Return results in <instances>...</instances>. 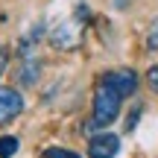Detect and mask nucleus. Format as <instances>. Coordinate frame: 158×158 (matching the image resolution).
Instances as JSON below:
<instances>
[{
	"label": "nucleus",
	"mask_w": 158,
	"mask_h": 158,
	"mask_svg": "<svg viewBox=\"0 0 158 158\" xmlns=\"http://www.w3.org/2000/svg\"><path fill=\"white\" fill-rule=\"evenodd\" d=\"M120 102H123V94L108 82L106 76H100L94 88V117H91L88 129H102V126H111L120 114Z\"/></svg>",
	"instance_id": "nucleus-1"
},
{
	"label": "nucleus",
	"mask_w": 158,
	"mask_h": 158,
	"mask_svg": "<svg viewBox=\"0 0 158 158\" xmlns=\"http://www.w3.org/2000/svg\"><path fill=\"white\" fill-rule=\"evenodd\" d=\"M50 44L56 50H76L82 44V21L79 18H68V21L56 23L50 32Z\"/></svg>",
	"instance_id": "nucleus-2"
},
{
	"label": "nucleus",
	"mask_w": 158,
	"mask_h": 158,
	"mask_svg": "<svg viewBox=\"0 0 158 158\" xmlns=\"http://www.w3.org/2000/svg\"><path fill=\"white\" fill-rule=\"evenodd\" d=\"M120 152V138L111 132H100L88 141V155L91 158H114Z\"/></svg>",
	"instance_id": "nucleus-3"
},
{
	"label": "nucleus",
	"mask_w": 158,
	"mask_h": 158,
	"mask_svg": "<svg viewBox=\"0 0 158 158\" xmlns=\"http://www.w3.org/2000/svg\"><path fill=\"white\" fill-rule=\"evenodd\" d=\"M21 111H23V97L15 88H0V126L15 120Z\"/></svg>",
	"instance_id": "nucleus-4"
},
{
	"label": "nucleus",
	"mask_w": 158,
	"mask_h": 158,
	"mask_svg": "<svg viewBox=\"0 0 158 158\" xmlns=\"http://www.w3.org/2000/svg\"><path fill=\"white\" fill-rule=\"evenodd\" d=\"M106 79L123 97H129V94H135V91H138V73H135V70H111V73H106Z\"/></svg>",
	"instance_id": "nucleus-5"
},
{
	"label": "nucleus",
	"mask_w": 158,
	"mask_h": 158,
	"mask_svg": "<svg viewBox=\"0 0 158 158\" xmlns=\"http://www.w3.org/2000/svg\"><path fill=\"white\" fill-rule=\"evenodd\" d=\"M23 62H27V64H23L21 82H23V85H32V82H35V76H38V70H41V64H38V62H32V59H23Z\"/></svg>",
	"instance_id": "nucleus-6"
},
{
	"label": "nucleus",
	"mask_w": 158,
	"mask_h": 158,
	"mask_svg": "<svg viewBox=\"0 0 158 158\" xmlns=\"http://www.w3.org/2000/svg\"><path fill=\"white\" fill-rule=\"evenodd\" d=\"M15 152H18V138H12V135L0 138V158H12Z\"/></svg>",
	"instance_id": "nucleus-7"
},
{
	"label": "nucleus",
	"mask_w": 158,
	"mask_h": 158,
	"mask_svg": "<svg viewBox=\"0 0 158 158\" xmlns=\"http://www.w3.org/2000/svg\"><path fill=\"white\" fill-rule=\"evenodd\" d=\"M147 47L152 53H158V18L149 23V29H147Z\"/></svg>",
	"instance_id": "nucleus-8"
},
{
	"label": "nucleus",
	"mask_w": 158,
	"mask_h": 158,
	"mask_svg": "<svg viewBox=\"0 0 158 158\" xmlns=\"http://www.w3.org/2000/svg\"><path fill=\"white\" fill-rule=\"evenodd\" d=\"M47 158H79L76 152H70V149H59V147H50L47 149Z\"/></svg>",
	"instance_id": "nucleus-9"
},
{
	"label": "nucleus",
	"mask_w": 158,
	"mask_h": 158,
	"mask_svg": "<svg viewBox=\"0 0 158 158\" xmlns=\"http://www.w3.org/2000/svg\"><path fill=\"white\" fill-rule=\"evenodd\" d=\"M147 79H149V85H152V91H158V68H149Z\"/></svg>",
	"instance_id": "nucleus-10"
},
{
	"label": "nucleus",
	"mask_w": 158,
	"mask_h": 158,
	"mask_svg": "<svg viewBox=\"0 0 158 158\" xmlns=\"http://www.w3.org/2000/svg\"><path fill=\"white\" fill-rule=\"evenodd\" d=\"M6 62H9V56H6V47H0V76H3V70H6Z\"/></svg>",
	"instance_id": "nucleus-11"
}]
</instances>
